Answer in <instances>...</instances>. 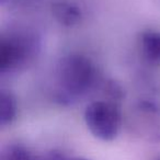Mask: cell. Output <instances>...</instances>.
<instances>
[{
	"instance_id": "obj_1",
	"label": "cell",
	"mask_w": 160,
	"mask_h": 160,
	"mask_svg": "<svg viewBox=\"0 0 160 160\" xmlns=\"http://www.w3.org/2000/svg\"><path fill=\"white\" fill-rule=\"evenodd\" d=\"M97 66L88 56L71 53L58 62L55 72V98L69 105L87 96L98 85Z\"/></svg>"
},
{
	"instance_id": "obj_2",
	"label": "cell",
	"mask_w": 160,
	"mask_h": 160,
	"mask_svg": "<svg viewBox=\"0 0 160 160\" xmlns=\"http://www.w3.org/2000/svg\"><path fill=\"white\" fill-rule=\"evenodd\" d=\"M90 133L103 142H112L118 136L122 126V111L118 102L108 99L94 100L83 113Z\"/></svg>"
},
{
	"instance_id": "obj_3",
	"label": "cell",
	"mask_w": 160,
	"mask_h": 160,
	"mask_svg": "<svg viewBox=\"0 0 160 160\" xmlns=\"http://www.w3.org/2000/svg\"><path fill=\"white\" fill-rule=\"evenodd\" d=\"M38 41L27 32L2 34L0 40V72L11 73L31 62L38 52Z\"/></svg>"
},
{
	"instance_id": "obj_4",
	"label": "cell",
	"mask_w": 160,
	"mask_h": 160,
	"mask_svg": "<svg viewBox=\"0 0 160 160\" xmlns=\"http://www.w3.org/2000/svg\"><path fill=\"white\" fill-rule=\"evenodd\" d=\"M53 18L64 27H75L82 19V11L79 6L69 0H54L51 3Z\"/></svg>"
},
{
	"instance_id": "obj_5",
	"label": "cell",
	"mask_w": 160,
	"mask_h": 160,
	"mask_svg": "<svg viewBox=\"0 0 160 160\" xmlns=\"http://www.w3.org/2000/svg\"><path fill=\"white\" fill-rule=\"evenodd\" d=\"M142 55L151 65H160V31L145 30L139 34Z\"/></svg>"
},
{
	"instance_id": "obj_6",
	"label": "cell",
	"mask_w": 160,
	"mask_h": 160,
	"mask_svg": "<svg viewBox=\"0 0 160 160\" xmlns=\"http://www.w3.org/2000/svg\"><path fill=\"white\" fill-rule=\"evenodd\" d=\"M18 103L13 93L2 89L0 92V125H10L17 118Z\"/></svg>"
},
{
	"instance_id": "obj_7",
	"label": "cell",
	"mask_w": 160,
	"mask_h": 160,
	"mask_svg": "<svg viewBox=\"0 0 160 160\" xmlns=\"http://www.w3.org/2000/svg\"><path fill=\"white\" fill-rule=\"evenodd\" d=\"M0 160H41L33 151L25 146L11 144L2 149Z\"/></svg>"
},
{
	"instance_id": "obj_8",
	"label": "cell",
	"mask_w": 160,
	"mask_h": 160,
	"mask_svg": "<svg viewBox=\"0 0 160 160\" xmlns=\"http://www.w3.org/2000/svg\"><path fill=\"white\" fill-rule=\"evenodd\" d=\"M57 160H89L87 158H82V157H71V158H60L58 157Z\"/></svg>"
},
{
	"instance_id": "obj_9",
	"label": "cell",
	"mask_w": 160,
	"mask_h": 160,
	"mask_svg": "<svg viewBox=\"0 0 160 160\" xmlns=\"http://www.w3.org/2000/svg\"><path fill=\"white\" fill-rule=\"evenodd\" d=\"M157 160H160V158H159V159H157Z\"/></svg>"
}]
</instances>
